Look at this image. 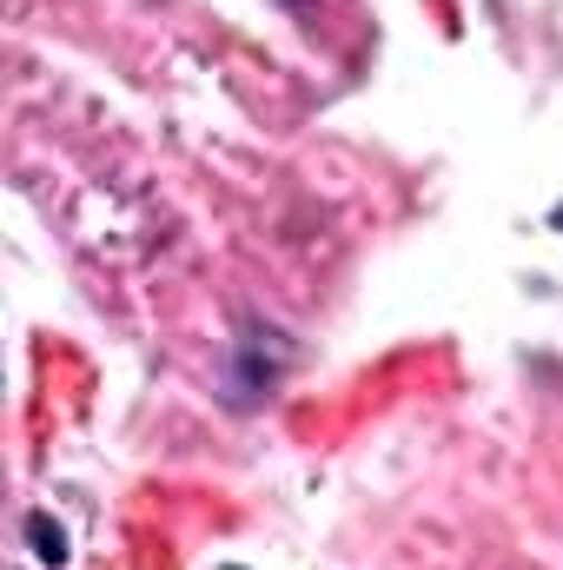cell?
<instances>
[{
    "label": "cell",
    "mask_w": 563,
    "mask_h": 570,
    "mask_svg": "<svg viewBox=\"0 0 563 570\" xmlns=\"http://www.w3.org/2000/svg\"><path fill=\"white\" fill-rule=\"evenodd\" d=\"M27 538H33V558H40V564H67V531H60L47 511L27 518Z\"/></svg>",
    "instance_id": "6da1fadb"
},
{
    "label": "cell",
    "mask_w": 563,
    "mask_h": 570,
    "mask_svg": "<svg viewBox=\"0 0 563 570\" xmlns=\"http://www.w3.org/2000/svg\"><path fill=\"white\" fill-rule=\"evenodd\" d=\"M551 226H557V233H563V206H557V213H551Z\"/></svg>",
    "instance_id": "7a4b0ae2"
},
{
    "label": "cell",
    "mask_w": 563,
    "mask_h": 570,
    "mask_svg": "<svg viewBox=\"0 0 563 570\" xmlns=\"http://www.w3.org/2000/svg\"><path fill=\"white\" fill-rule=\"evenodd\" d=\"M285 7H305V0H285Z\"/></svg>",
    "instance_id": "3957f363"
},
{
    "label": "cell",
    "mask_w": 563,
    "mask_h": 570,
    "mask_svg": "<svg viewBox=\"0 0 563 570\" xmlns=\"http://www.w3.org/2000/svg\"><path fill=\"white\" fill-rule=\"evenodd\" d=\"M233 570H239V564H233Z\"/></svg>",
    "instance_id": "277c9868"
}]
</instances>
